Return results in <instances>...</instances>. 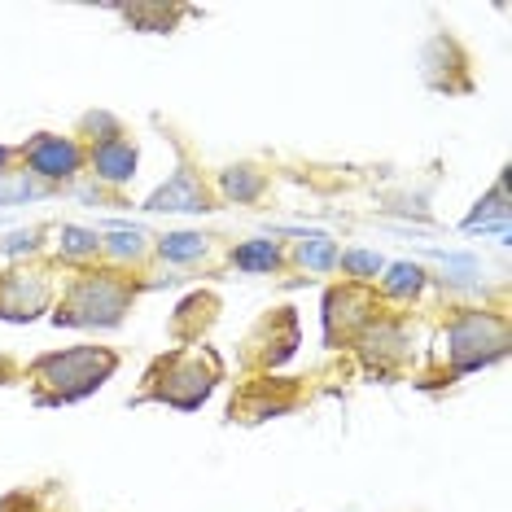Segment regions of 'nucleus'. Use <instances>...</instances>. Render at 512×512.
Returning <instances> with one entry per match:
<instances>
[{"label":"nucleus","instance_id":"2eb2a0df","mask_svg":"<svg viewBox=\"0 0 512 512\" xmlns=\"http://www.w3.org/2000/svg\"><path fill=\"white\" fill-rule=\"evenodd\" d=\"M298 259H302V267L329 272V267L337 263V246H333L329 237H311V241H302V246H298Z\"/></svg>","mask_w":512,"mask_h":512},{"label":"nucleus","instance_id":"b1692460","mask_svg":"<svg viewBox=\"0 0 512 512\" xmlns=\"http://www.w3.org/2000/svg\"><path fill=\"white\" fill-rule=\"evenodd\" d=\"M0 512H31V499L27 495H9L5 504H0Z\"/></svg>","mask_w":512,"mask_h":512},{"label":"nucleus","instance_id":"9b49d317","mask_svg":"<svg viewBox=\"0 0 512 512\" xmlns=\"http://www.w3.org/2000/svg\"><path fill=\"white\" fill-rule=\"evenodd\" d=\"M232 263L246 267V272H272V267H281V250L272 241H246V246L232 250Z\"/></svg>","mask_w":512,"mask_h":512},{"label":"nucleus","instance_id":"1a4fd4ad","mask_svg":"<svg viewBox=\"0 0 512 512\" xmlns=\"http://www.w3.org/2000/svg\"><path fill=\"white\" fill-rule=\"evenodd\" d=\"M92 162H97V176L110 180V184H127L136 176V145L132 141H101L92 149Z\"/></svg>","mask_w":512,"mask_h":512},{"label":"nucleus","instance_id":"f8f14e48","mask_svg":"<svg viewBox=\"0 0 512 512\" xmlns=\"http://www.w3.org/2000/svg\"><path fill=\"white\" fill-rule=\"evenodd\" d=\"M403 346V333L399 324H368V337H364V355L377 364V359H394Z\"/></svg>","mask_w":512,"mask_h":512},{"label":"nucleus","instance_id":"dca6fc26","mask_svg":"<svg viewBox=\"0 0 512 512\" xmlns=\"http://www.w3.org/2000/svg\"><path fill=\"white\" fill-rule=\"evenodd\" d=\"M421 285H425V272H421L416 263H394V267H390V276H386V289H390V294H399V298L416 294Z\"/></svg>","mask_w":512,"mask_h":512},{"label":"nucleus","instance_id":"aec40b11","mask_svg":"<svg viewBox=\"0 0 512 512\" xmlns=\"http://www.w3.org/2000/svg\"><path fill=\"white\" fill-rule=\"evenodd\" d=\"M127 18L145 22V31H167L176 14H171V9H127Z\"/></svg>","mask_w":512,"mask_h":512},{"label":"nucleus","instance_id":"f03ea898","mask_svg":"<svg viewBox=\"0 0 512 512\" xmlns=\"http://www.w3.org/2000/svg\"><path fill=\"white\" fill-rule=\"evenodd\" d=\"M127 302H132V285L114 272H88L71 285V298L57 311V324H119Z\"/></svg>","mask_w":512,"mask_h":512},{"label":"nucleus","instance_id":"6ab92c4d","mask_svg":"<svg viewBox=\"0 0 512 512\" xmlns=\"http://www.w3.org/2000/svg\"><path fill=\"white\" fill-rule=\"evenodd\" d=\"M36 193L40 189L27 176H0V202H27V197H36Z\"/></svg>","mask_w":512,"mask_h":512},{"label":"nucleus","instance_id":"7ed1b4c3","mask_svg":"<svg viewBox=\"0 0 512 512\" xmlns=\"http://www.w3.org/2000/svg\"><path fill=\"white\" fill-rule=\"evenodd\" d=\"M447 342H451L447 351H451L456 372H473V368L495 364V359L508 351V324L499 316H486V311H464V316H456V324H451Z\"/></svg>","mask_w":512,"mask_h":512},{"label":"nucleus","instance_id":"393cba45","mask_svg":"<svg viewBox=\"0 0 512 512\" xmlns=\"http://www.w3.org/2000/svg\"><path fill=\"white\" fill-rule=\"evenodd\" d=\"M9 158H14V149H5V145H0V176H5V162Z\"/></svg>","mask_w":512,"mask_h":512},{"label":"nucleus","instance_id":"a211bd4d","mask_svg":"<svg viewBox=\"0 0 512 512\" xmlns=\"http://www.w3.org/2000/svg\"><path fill=\"white\" fill-rule=\"evenodd\" d=\"M97 232L88 228H62V254H75V259H84V254H97Z\"/></svg>","mask_w":512,"mask_h":512},{"label":"nucleus","instance_id":"f3484780","mask_svg":"<svg viewBox=\"0 0 512 512\" xmlns=\"http://www.w3.org/2000/svg\"><path fill=\"white\" fill-rule=\"evenodd\" d=\"M337 263H342V272H351L359 276V281H368V276H377L381 267V254H364V250H346V254H337Z\"/></svg>","mask_w":512,"mask_h":512},{"label":"nucleus","instance_id":"39448f33","mask_svg":"<svg viewBox=\"0 0 512 512\" xmlns=\"http://www.w3.org/2000/svg\"><path fill=\"white\" fill-rule=\"evenodd\" d=\"M44 302H49V285L40 272L0 276V320H31Z\"/></svg>","mask_w":512,"mask_h":512},{"label":"nucleus","instance_id":"5701e85b","mask_svg":"<svg viewBox=\"0 0 512 512\" xmlns=\"http://www.w3.org/2000/svg\"><path fill=\"white\" fill-rule=\"evenodd\" d=\"M36 237H40V232H14V237H9V241H5V250H9V254H22V250H36Z\"/></svg>","mask_w":512,"mask_h":512},{"label":"nucleus","instance_id":"9d476101","mask_svg":"<svg viewBox=\"0 0 512 512\" xmlns=\"http://www.w3.org/2000/svg\"><path fill=\"white\" fill-rule=\"evenodd\" d=\"M477 228H495L499 241H508V176L495 184V193L486 202H477V211L464 219V232H477Z\"/></svg>","mask_w":512,"mask_h":512},{"label":"nucleus","instance_id":"423d86ee","mask_svg":"<svg viewBox=\"0 0 512 512\" xmlns=\"http://www.w3.org/2000/svg\"><path fill=\"white\" fill-rule=\"evenodd\" d=\"M79 145L71 141H62V136H36L27 149V162H31V171H40V176H49V180H66V176H75L79 171Z\"/></svg>","mask_w":512,"mask_h":512},{"label":"nucleus","instance_id":"4be33fe9","mask_svg":"<svg viewBox=\"0 0 512 512\" xmlns=\"http://www.w3.org/2000/svg\"><path fill=\"white\" fill-rule=\"evenodd\" d=\"M84 127H88V132H110V141H114V136H119V123H114L110 114H88Z\"/></svg>","mask_w":512,"mask_h":512},{"label":"nucleus","instance_id":"6e6552de","mask_svg":"<svg viewBox=\"0 0 512 512\" xmlns=\"http://www.w3.org/2000/svg\"><path fill=\"white\" fill-rule=\"evenodd\" d=\"M368 311H372V298L364 289H329V298H324V333L333 337V329L342 324V337H346L355 324H368Z\"/></svg>","mask_w":512,"mask_h":512},{"label":"nucleus","instance_id":"f257e3e1","mask_svg":"<svg viewBox=\"0 0 512 512\" xmlns=\"http://www.w3.org/2000/svg\"><path fill=\"white\" fill-rule=\"evenodd\" d=\"M114 368H119V355L106 351V346H75V351H57V355L36 359L31 372H36L44 386H53L49 403H71V399H84V394L106 386V377Z\"/></svg>","mask_w":512,"mask_h":512},{"label":"nucleus","instance_id":"20e7f679","mask_svg":"<svg viewBox=\"0 0 512 512\" xmlns=\"http://www.w3.org/2000/svg\"><path fill=\"white\" fill-rule=\"evenodd\" d=\"M149 377H167L162 386H149V394L171 407H184V412H193V407L206 403V394L215 390V364L202 368V359L193 355H167L158 359V368L149 372Z\"/></svg>","mask_w":512,"mask_h":512},{"label":"nucleus","instance_id":"ddd939ff","mask_svg":"<svg viewBox=\"0 0 512 512\" xmlns=\"http://www.w3.org/2000/svg\"><path fill=\"white\" fill-rule=\"evenodd\" d=\"M158 250H162V259H171V263H189V259H202L206 237H197V232H167Z\"/></svg>","mask_w":512,"mask_h":512},{"label":"nucleus","instance_id":"4468645a","mask_svg":"<svg viewBox=\"0 0 512 512\" xmlns=\"http://www.w3.org/2000/svg\"><path fill=\"white\" fill-rule=\"evenodd\" d=\"M224 193L237 197V202H254L263 193V176L254 167H232L224 171Z\"/></svg>","mask_w":512,"mask_h":512},{"label":"nucleus","instance_id":"0eeeda50","mask_svg":"<svg viewBox=\"0 0 512 512\" xmlns=\"http://www.w3.org/2000/svg\"><path fill=\"white\" fill-rule=\"evenodd\" d=\"M145 211H193V215H202V211H211V202H206V189L189 176V171H176V180L162 184V189L145 202Z\"/></svg>","mask_w":512,"mask_h":512},{"label":"nucleus","instance_id":"412c9836","mask_svg":"<svg viewBox=\"0 0 512 512\" xmlns=\"http://www.w3.org/2000/svg\"><path fill=\"white\" fill-rule=\"evenodd\" d=\"M110 250H114V254H123V259H127V254L136 259V254H141V232H136V228H132V232H127V228H123V232H114V237H110Z\"/></svg>","mask_w":512,"mask_h":512}]
</instances>
